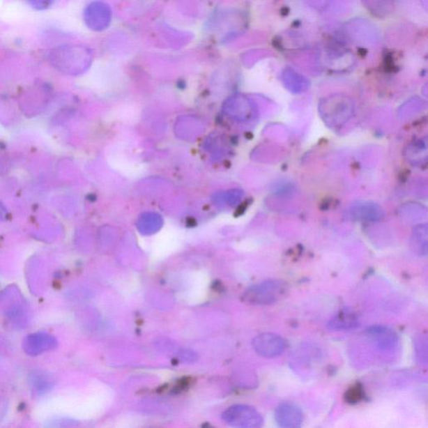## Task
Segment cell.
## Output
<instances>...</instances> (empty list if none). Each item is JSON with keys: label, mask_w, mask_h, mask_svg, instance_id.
Segmentation results:
<instances>
[{"label": "cell", "mask_w": 428, "mask_h": 428, "mask_svg": "<svg viewBox=\"0 0 428 428\" xmlns=\"http://www.w3.org/2000/svg\"><path fill=\"white\" fill-rule=\"evenodd\" d=\"M48 59L54 68L68 75L82 72L90 61L86 49L70 45L56 46L50 50Z\"/></svg>", "instance_id": "cell-1"}, {"label": "cell", "mask_w": 428, "mask_h": 428, "mask_svg": "<svg viewBox=\"0 0 428 428\" xmlns=\"http://www.w3.org/2000/svg\"><path fill=\"white\" fill-rule=\"evenodd\" d=\"M319 111L328 127L342 128L354 116L355 106L349 96L335 94L322 99Z\"/></svg>", "instance_id": "cell-2"}, {"label": "cell", "mask_w": 428, "mask_h": 428, "mask_svg": "<svg viewBox=\"0 0 428 428\" xmlns=\"http://www.w3.org/2000/svg\"><path fill=\"white\" fill-rule=\"evenodd\" d=\"M286 291V284L284 281L268 280L247 289L243 299L246 303L254 305H273L282 299Z\"/></svg>", "instance_id": "cell-3"}, {"label": "cell", "mask_w": 428, "mask_h": 428, "mask_svg": "<svg viewBox=\"0 0 428 428\" xmlns=\"http://www.w3.org/2000/svg\"><path fill=\"white\" fill-rule=\"evenodd\" d=\"M222 420L234 428H262L263 418L253 406L237 404L229 406L222 415Z\"/></svg>", "instance_id": "cell-4"}, {"label": "cell", "mask_w": 428, "mask_h": 428, "mask_svg": "<svg viewBox=\"0 0 428 428\" xmlns=\"http://www.w3.org/2000/svg\"><path fill=\"white\" fill-rule=\"evenodd\" d=\"M253 347L256 353L263 358H273L283 353L286 343L278 335L263 333L253 339Z\"/></svg>", "instance_id": "cell-5"}, {"label": "cell", "mask_w": 428, "mask_h": 428, "mask_svg": "<svg viewBox=\"0 0 428 428\" xmlns=\"http://www.w3.org/2000/svg\"><path fill=\"white\" fill-rule=\"evenodd\" d=\"M58 345L54 335L46 333L29 334L23 341V349L29 356H36L54 349Z\"/></svg>", "instance_id": "cell-6"}, {"label": "cell", "mask_w": 428, "mask_h": 428, "mask_svg": "<svg viewBox=\"0 0 428 428\" xmlns=\"http://www.w3.org/2000/svg\"><path fill=\"white\" fill-rule=\"evenodd\" d=\"M277 425L281 428H300L304 422V415L301 410L291 404H280L275 410Z\"/></svg>", "instance_id": "cell-7"}, {"label": "cell", "mask_w": 428, "mask_h": 428, "mask_svg": "<svg viewBox=\"0 0 428 428\" xmlns=\"http://www.w3.org/2000/svg\"><path fill=\"white\" fill-rule=\"evenodd\" d=\"M351 217L355 220L376 222L383 220V208L379 204L369 201H360L352 205L350 209Z\"/></svg>", "instance_id": "cell-8"}, {"label": "cell", "mask_w": 428, "mask_h": 428, "mask_svg": "<svg viewBox=\"0 0 428 428\" xmlns=\"http://www.w3.org/2000/svg\"><path fill=\"white\" fill-rule=\"evenodd\" d=\"M367 334L381 349H390L395 346L398 342L395 331L385 326H372L367 329Z\"/></svg>", "instance_id": "cell-9"}, {"label": "cell", "mask_w": 428, "mask_h": 428, "mask_svg": "<svg viewBox=\"0 0 428 428\" xmlns=\"http://www.w3.org/2000/svg\"><path fill=\"white\" fill-rule=\"evenodd\" d=\"M358 326V317L350 309L341 310L328 323L329 328L334 330H350Z\"/></svg>", "instance_id": "cell-10"}, {"label": "cell", "mask_w": 428, "mask_h": 428, "mask_svg": "<svg viewBox=\"0 0 428 428\" xmlns=\"http://www.w3.org/2000/svg\"><path fill=\"white\" fill-rule=\"evenodd\" d=\"M282 82L285 87L293 93H301L309 88L307 79L291 68L283 71Z\"/></svg>", "instance_id": "cell-11"}, {"label": "cell", "mask_w": 428, "mask_h": 428, "mask_svg": "<svg viewBox=\"0 0 428 428\" xmlns=\"http://www.w3.org/2000/svg\"><path fill=\"white\" fill-rule=\"evenodd\" d=\"M428 228L427 224L415 226L411 238V246L415 253L420 256L427 254Z\"/></svg>", "instance_id": "cell-12"}, {"label": "cell", "mask_w": 428, "mask_h": 428, "mask_svg": "<svg viewBox=\"0 0 428 428\" xmlns=\"http://www.w3.org/2000/svg\"><path fill=\"white\" fill-rule=\"evenodd\" d=\"M162 218L155 213L142 214L137 221V229L142 234L148 235L158 232L162 226Z\"/></svg>", "instance_id": "cell-13"}, {"label": "cell", "mask_w": 428, "mask_h": 428, "mask_svg": "<svg viewBox=\"0 0 428 428\" xmlns=\"http://www.w3.org/2000/svg\"><path fill=\"white\" fill-rule=\"evenodd\" d=\"M408 158L411 162H418L422 156L427 158V144L425 141L419 140L411 145L408 149Z\"/></svg>", "instance_id": "cell-14"}, {"label": "cell", "mask_w": 428, "mask_h": 428, "mask_svg": "<svg viewBox=\"0 0 428 428\" xmlns=\"http://www.w3.org/2000/svg\"><path fill=\"white\" fill-rule=\"evenodd\" d=\"M365 396L366 393H365L362 385L356 383L347 390L345 394V401L347 404L354 405L362 402Z\"/></svg>", "instance_id": "cell-15"}, {"label": "cell", "mask_w": 428, "mask_h": 428, "mask_svg": "<svg viewBox=\"0 0 428 428\" xmlns=\"http://www.w3.org/2000/svg\"><path fill=\"white\" fill-rule=\"evenodd\" d=\"M243 197V192L239 190H233L228 192L225 195L222 197V202H225L230 205V206H234V205H236L239 203V201L241 200Z\"/></svg>", "instance_id": "cell-16"}, {"label": "cell", "mask_w": 428, "mask_h": 428, "mask_svg": "<svg viewBox=\"0 0 428 428\" xmlns=\"http://www.w3.org/2000/svg\"><path fill=\"white\" fill-rule=\"evenodd\" d=\"M178 358L183 362L194 363L199 360L198 354L194 351L188 349H182L178 351Z\"/></svg>", "instance_id": "cell-17"}, {"label": "cell", "mask_w": 428, "mask_h": 428, "mask_svg": "<svg viewBox=\"0 0 428 428\" xmlns=\"http://www.w3.org/2000/svg\"><path fill=\"white\" fill-rule=\"evenodd\" d=\"M33 385H36L37 390L42 391V390H45L46 388H49L50 387V381L48 379H46V377L42 376V375L41 377L40 376H38L35 379H33Z\"/></svg>", "instance_id": "cell-18"}, {"label": "cell", "mask_w": 428, "mask_h": 428, "mask_svg": "<svg viewBox=\"0 0 428 428\" xmlns=\"http://www.w3.org/2000/svg\"><path fill=\"white\" fill-rule=\"evenodd\" d=\"M31 6L33 8H37V10H45V8H48L52 6L53 4L52 1H45V0H39V1H31Z\"/></svg>", "instance_id": "cell-19"}, {"label": "cell", "mask_w": 428, "mask_h": 428, "mask_svg": "<svg viewBox=\"0 0 428 428\" xmlns=\"http://www.w3.org/2000/svg\"><path fill=\"white\" fill-rule=\"evenodd\" d=\"M8 218V211L6 206L0 201V222L6 221Z\"/></svg>", "instance_id": "cell-20"}]
</instances>
